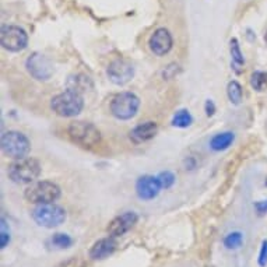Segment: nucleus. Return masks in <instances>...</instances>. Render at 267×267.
I'll return each mask as SVG.
<instances>
[{"instance_id":"3","label":"nucleus","mask_w":267,"mask_h":267,"mask_svg":"<svg viewBox=\"0 0 267 267\" xmlns=\"http://www.w3.org/2000/svg\"><path fill=\"white\" fill-rule=\"evenodd\" d=\"M31 216L40 226L56 228L64 222L66 210L55 203H44V204H36V207L31 212Z\"/></svg>"},{"instance_id":"14","label":"nucleus","mask_w":267,"mask_h":267,"mask_svg":"<svg viewBox=\"0 0 267 267\" xmlns=\"http://www.w3.org/2000/svg\"><path fill=\"white\" fill-rule=\"evenodd\" d=\"M115 249H116V242L112 236L102 238V240H96L92 245L91 250H90V258L94 260H104L114 254Z\"/></svg>"},{"instance_id":"20","label":"nucleus","mask_w":267,"mask_h":267,"mask_svg":"<svg viewBox=\"0 0 267 267\" xmlns=\"http://www.w3.org/2000/svg\"><path fill=\"white\" fill-rule=\"evenodd\" d=\"M224 246L226 249H230V250H236V249H240L242 246V244H244V235L240 231H234V232L226 234V236H224Z\"/></svg>"},{"instance_id":"23","label":"nucleus","mask_w":267,"mask_h":267,"mask_svg":"<svg viewBox=\"0 0 267 267\" xmlns=\"http://www.w3.org/2000/svg\"><path fill=\"white\" fill-rule=\"evenodd\" d=\"M250 86L256 91H266L267 90V72H254L250 77Z\"/></svg>"},{"instance_id":"2","label":"nucleus","mask_w":267,"mask_h":267,"mask_svg":"<svg viewBox=\"0 0 267 267\" xmlns=\"http://www.w3.org/2000/svg\"><path fill=\"white\" fill-rule=\"evenodd\" d=\"M84 106V100L82 94L68 90L62 94H58L52 98L50 101V108L56 115L63 118L77 116L82 110Z\"/></svg>"},{"instance_id":"22","label":"nucleus","mask_w":267,"mask_h":267,"mask_svg":"<svg viewBox=\"0 0 267 267\" xmlns=\"http://www.w3.org/2000/svg\"><path fill=\"white\" fill-rule=\"evenodd\" d=\"M50 245L56 249H68L73 245V240L68 236V234L58 232L50 238Z\"/></svg>"},{"instance_id":"30","label":"nucleus","mask_w":267,"mask_h":267,"mask_svg":"<svg viewBox=\"0 0 267 267\" xmlns=\"http://www.w3.org/2000/svg\"><path fill=\"white\" fill-rule=\"evenodd\" d=\"M264 41L267 42V32H266V35H264Z\"/></svg>"},{"instance_id":"5","label":"nucleus","mask_w":267,"mask_h":267,"mask_svg":"<svg viewBox=\"0 0 267 267\" xmlns=\"http://www.w3.org/2000/svg\"><path fill=\"white\" fill-rule=\"evenodd\" d=\"M2 150L7 157L21 160L28 156L31 150V143L26 134L20 132L10 130L2 136Z\"/></svg>"},{"instance_id":"8","label":"nucleus","mask_w":267,"mask_h":267,"mask_svg":"<svg viewBox=\"0 0 267 267\" xmlns=\"http://www.w3.org/2000/svg\"><path fill=\"white\" fill-rule=\"evenodd\" d=\"M2 46L10 52H20L26 49L28 44V35L22 28L17 26H6L2 28Z\"/></svg>"},{"instance_id":"19","label":"nucleus","mask_w":267,"mask_h":267,"mask_svg":"<svg viewBox=\"0 0 267 267\" xmlns=\"http://www.w3.org/2000/svg\"><path fill=\"white\" fill-rule=\"evenodd\" d=\"M193 124V118L190 115V112L188 110H178L174 118H172V126L179 128V129H185L189 128Z\"/></svg>"},{"instance_id":"11","label":"nucleus","mask_w":267,"mask_h":267,"mask_svg":"<svg viewBox=\"0 0 267 267\" xmlns=\"http://www.w3.org/2000/svg\"><path fill=\"white\" fill-rule=\"evenodd\" d=\"M137 220H138V217H137L136 212H126L112 220L108 228H106V231H108L110 236H112V238L122 236V235H124L128 231H130L132 228L134 226Z\"/></svg>"},{"instance_id":"28","label":"nucleus","mask_w":267,"mask_h":267,"mask_svg":"<svg viewBox=\"0 0 267 267\" xmlns=\"http://www.w3.org/2000/svg\"><path fill=\"white\" fill-rule=\"evenodd\" d=\"M254 208L259 216H264L267 212V200H262V202H256L254 203Z\"/></svg>"},{"instance_id":"10","label":"nucleus","mask_w":267,"mask_h":267,"mask_svg":"<svg viewBox=\"0 0 267 267\" xmlns=\"http://www.w3.org/2000/svg\"><path fill=\"white\" fill-rule=\"evenodd\" d=\"M106 76L110 82L116 86H124L130 82L134 76V68L130 63L124 59H118L110 63L106 68Z\"/></svg>"},{"instance_id":"4","label":"nucleus","mask_w":267,"mask_h":267,"mask_svg":"<svg viewBox=\"0 0 267 267\" xmlns=\"http://www.w3.org/2000/svg\"><path fill=\"white\" fill-rule=\"evenodd\" d=\"M24 198L30 203L44 204V203H55L60 198V188L49 180H41L34 185L28 186L24 192Z\"/></svg>"},{"instance_id":"7","label":"nucleus","mask_w":267,"mask_h":267,"mask_svg":"<svg viewBox=\"0 0 267 267\" xmlns=\"http://www.w3.org/2000/svg\"><path fill=\"white\" fill-rule=\"evenodd\" d=\"M140 106L138 96L133 92H120L114 96L110 102V112L119 120H129L136 116L137 110Z\"/></svg>"},{"instance_id":"21","label":"nucleus","mask_w":267,"mask_h":267,"mask_svg":"<svg viewBox=\"0 0 267 267\" xmlns=\"http://www.w3.org/2000/svg\"><path fill=\"white\" fill-rule=\"evenodd\" d=\"M226 94H228V98L230 101L234 104V105H240V101H242V96H244V91H242V87L238 82H231L226 87Z\"/></svg>"},{"instance_id":"13","label":"nucleus","mask_w":267,"mask_h":267,"mask_svg":"<svg viewBox=\"0 0 267 267\" xmlns=\"http://www.w3.org/2000/svg\"><path fill=\"white\" fill-rule=\"evenodd\" d=\"M148 45H150L151 52L157 56L168 54L172 48V36L170 31L165 28H158L157 31H154V34L150 36Z\"/></svg>"},{"instance_id":"16","label":"nucleus","mask_w":267,"mask_h":267,"mask_svg":"<svg viewBox=\"0 0 267 267\" xmlns=\"http://www.w3.org/2000/svg\"><path fill=\"white\" fill-rule=\"evenodd\" d=\"M234 140H235V134L232 132L218 133L210 140V147L214 151H224L234 143Z\"/></svg>"},{"instance_id":"29","label":"nucleus","mask_w":267,"mask_h":267,"mask_svg":"<svg viewBox=\"0 0 267 267\" xmlns=\"http://www.w3.org/2000/svg\"><path fill=\"white\" fill-rule=\"evenodd\" d=\"M204 110L206 114H207V116H212V115H214V112H216V105H214V102H212V100H207V101H206Z\"/></svg>"},{"instance_id":"27","label":"nucleus","mask_w":267,"mask_h":267,"mask_svg":"<svg viewBox=\"0 0 267 267\" xmlns=\"http://www.w3.org/2000/svg\"><path fill=\"white\" fill-rule=\"evenodd\" d=\"M258 263L260 267L267 266V240H263L260 246V252H259V258H258Z\"/></svg>"},{"instance_id":"26","label":"nucleus","mask_w":267,"mask_h":267,"mask_svg":"<svg viewBox=\"0 0 267 267\" xmlns=\"http://www.w3.org/2000/svg\"><path fill=\"white\" fill-rule=\"evenodd\" d=\"M56 267H87V263L82 259H80V258H72L68 260L62 262L59 266Z\"/></svg>"},{"instance_id":"9","label":"nucleus","mask_w":267,"mask_h":267,"mask_svg":"<svg viewBox=\"0 0 267 267\" xmlns=\"http://www.w3.org/2000/svg\"><path fill=\"white\" fill-rule=\"evenodd\" d=\"M28 73L38 82H46L54 74V64L42 54H32L26 62Z\"/></svg>"},{"instance_id":"1","label":"nucleus","mask_w":267,"mask_h":267,"mask_svg":"<svg viewBox=\"0 0 267 267\" xmlns=\"http://www.w3.org/2000/svg\"><path fill=\"white\" fill-rule=\"evenodd\" d=\"M41 174V164L35 158H21L16 160L13 164H10L7 170L8 178L13 180L14 184H31L35 179L40 176Z\"/></svg>"},{"instance_id":"12","label":"nucleus","mask_w":267,"mask_h":267,"mask_svg":"<svg viewBox=\"0 0 267 267\" xmlns=\"http://www.w3.org/2000/svg\"><path fill=\"white\" fill-rule=\"evenodd\" d=\"M161 185L157 176L152 175H144L142 178L137 179L136 182V193L138 199L142 200H152L157 198L158 193L161 192Z\"/></svg>"},{"instance_id":"15","label":"nucleus","mask_w":267,"mask_h":267,"mask_svg":"<svg viewBox=\"0 0 267 267\" xmlns=\"http://www.w3.org/2000/svg\"><path fill=\"white\" fill-rule=\"evenodd\" d=\"M158 126L156 122H146L136 126L130 132V140L134 144H142L151 140L152 137L157 134Z\"/></svg>"},{"instance_id":"17","label":"nucleus","mask_w":267,"mask_h":267,"mask_svg":"<svg viewBox=\"0 0 267 267\" xmlns=\"http://www.w3.org/2000/svg\"><path fill=\"white\" fill-rule=\"evenodd\" d=\"M91 88L92 87V84L90 82L88 77H86V76H72V77H68V90H72V91H76V92H78V94H82L84 92L87 88Z\"/></svg>"},{"instance_id":"25","label":"nucleus","mask_w":267,"mask_h":267,"mask_svg":"<svg viewBox=\"0 0 267 267\" xmlns=\"http://www.w3.org/2000/svg\"><path fill=\"white\" fill-rule=\"evenodd\" d=\"M10 244V231L6 226V220L2 218V230H0V248L4 249Z\"/></svg>"},{"instance_id":"18","label":"nucleus","mask_w":267,"mask_h":267,"mask_svg":"<svg viewBox=\"0 0 267 267\" xmlns=\"http://www.w3.org/2000/svg\"><path fill=\"white\" fill-rule=\"evenodd\" d=\"M230 50H231V58H232V66L234 70L236 72V73H240L242 72V68L244 64H245V59H244V55H242V52H240V44L238 41L234 38L230 42Z\"/></svg>"},{"instance_id":"24","label":"nucleus","mask_w":267,"mask_h":267,"mask_svg":"<svg viewBox=\"0 0 267 267\" xmlns=\"http://www.w3.org/2000/svg\"><path fill=\"white\" fill-rule=\"evenodd\" d=\"M158 180H160V185L162 189H170L174 184H175V175L170 171L161 172L157 176Z\"/></svg>"},{"instance_id":"31","label":"nucleus","mask_w":267,"mask_h":267,"mask_svg":"<svg viewBox=\"0 0 267 267\" xmlns=\"http://www.w3.org/2000/svg\"><path fill=\"white\" fill-rule=\"evenodd\" d=\"M266 186H267V179H266Z\"/></svg>"},{"instance_id":"6","label":"nucleus","mask_w":267,"mask_h":267,"mask_svg":"<svg viewBox=\"0 0 267 267\" xmlns=\"http://www.w3.org/2000/svg\"><path fill=\"white\" fill-rule=\"evenodd\" d=\"M70 138L82 147H94L101 142V133L96 126L88 122L77 120L70 124L68 129Z\"/></svg>"}]
</instances>
